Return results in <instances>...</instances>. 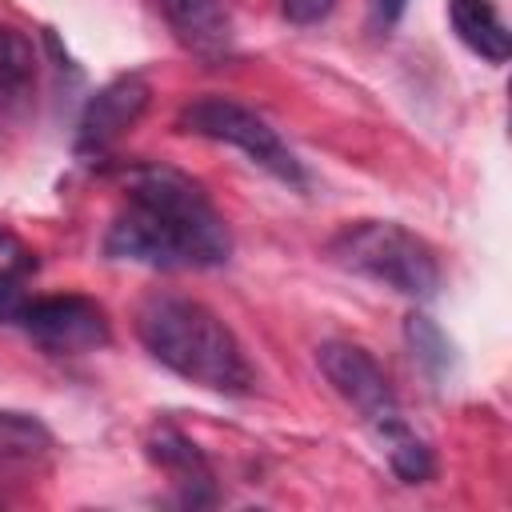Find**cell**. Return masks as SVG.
Returning <instances> with one entry per match:
<instances>
[{
  "label": "cell",
  "instance_id": "cell-1",
  "mask_svg": "<svg viewBox=\"0 0 512 512\" xmlns=\"http://www.w3.org/2000/svg\"><path fill=\"white\" fill-rule=\"evenodd\" d=\"M128 204L104 232V256L160 272L220 268L232 256V232L208 192L172 164L124 168Z\"/></svg>",
  "mask_w": 512,
  "mask_h": 512
},
{
  "label": "cell",
  "instance_id": "cell-2",
  "mask_svg": "<svg viewBox=\"0 0 512 512\" xmlns=\"http://www.w3.org/2000/svg\"><path fill=\"white\" fill-rule=\"evenodd\" d=\"M144 352L176 372L180 380L220 392L248 396L256 388V368L236 340V332L200 300L176 292H152L136 304L132 320Z\"/></svg>",
  "mask_w": 512,
  "mask_h": 512
},
{
  "label": "cell",
  "instance_id": "cell-3",
  "mask_svg": "<svg viewBox=\"0 0 512 512\" xmlns=\"http://www.w3.org/2000/svg\"><path fill=\"white\" fill-rule=\"evenodd\" d=\"M324 256L336 268L408 300H432L444 280L436 248L396 220H348L328 236Z\"/></svg>",
  "mask_w": 512,
  "mask_h": 512
},
{
  "label": "cell",
  "instance_id": "cell-4",
  "mask_svg": "<svg viewBox=\"0 0 512 512\" xmlns=\"http://www.w3.org/2000/svg\"><path fill=\"white\" fill-rule=\"evenodd\" d=\"M176 128L200 140H216L228 148H240L256 168H264L268 176H276L288 188H304L308 172L296 160V152L280 140V132L252 112L248 104L232 100V96H196L176 112Z\"/></svg>",
  "mask_w": 512,
  "mask_h": 512
},
{
  "label": "cell",
  "instance_id": "cell-5",
  "mask_svg": "<svg viewBox=\"0 0 512 512\" xmlns=\"http://www.w3.org/2000/svg\"><path fill=\"white\" fill-rule=\"evenodd\" d=\"M16 324L52 356H84L108 348L112 320L100 300L84 292H56V296H28Z\"/></svg>",
  "mask_w": 512,
  "mask_h": 512
},
{
  "label": "cell",
  "instance_id": "cell-6",
  "mask_svg": "<svg viewBox=\"0 0 512 512\" xmlns=\"http://www.w3.org/2000/svg\"><path fill=\"white\" fill-rule=\"evenodd\" d=\"M316 368L324 372L332 392L368 424V432L404 416L384 368L376 364V356L368 348H360L352 340H328L316 348Z\"/></svg>",
  "mask_w": 512,
  "mask_h": 512
},
{
  "label": "cell",
  "instance_id": "cell-7",
  "mask_svg": "<svg viewBox=\"0 0 512 512\" xmlns=\"http://www.w3.org/2000/svg\"><path fill=\"white\" fill-rule=\"evenodd\" d=\"M152 100V88L140 72H120L96 88L76 120V156H104L124 132L136 128Z\"/></svg>",
  "mask_w": 512,
  "mask_h": 512
},
{
  "label": "cell",
  "instance_id": "cell-8",
  "mask_svg": "<svg viewBox=\"0 0 512 512\" xmlns=\"http://www.w3.org/2000/svg\"><path fill=\"white\" fill-rule=\"evenodd\" d=\"M144 452L148 460L172 480L176 488V500L188 504V508H204V504H216V476H212V464L204 460V452L196 448V440H188L176 424L160 420L152 424L148 440H144Z\"/></svg>",
  "mask_w": 512,
  "mask_h": 512
},
{
  "label": "cell",
  "instance_id": "cell-9",
  "mask_svg": "<svg viewBox=\"0 0 512 512\" xmlns=\"http://www.w3.org/2000/svg\"><path fill=\"white\" fill-rule=\"evenodd\" d=\"M172 36L200 60L220 64L232 56V16L220 0H152Z\"/></svg>",
  "mask_w": 512,
  "mask_h": 512
},
{
  "label": "cell",
  "instance_id": "cell-10",
  "mask_svg": "<svg viewBox=\"0 0 512 512\" xmlns=\"http://www.w3.org/2000/svg\"><path fill=\"white\" fill-rule=\"evenodd\" d=\"M448 20H452L456 40L480 60L504 64L512 56V32L496 0H448Z\"/></svg>",
  "mask_w": 512,
  "mask_h": 512
},
{
  "label": "cell",
  "instance_id": "cell-11",
  "mask_svg": "<svg viewBox=\"0 0 512 512\" xmlns=\"http://www.w3.org/2000/svg\"><path fill=\"white\" fill-rule=\"evenodd\" d=\"M36 72H40V56H36L28 32L0 20V112L4 116L24 112L32 104Z\"/></svg>",
  "mask_w": 512,
  "mask_h": 512
},
{
  "label": "cell",
  "instance_id": "cell-12",
  "mask_svg": "<svg viewBox=\"0 0 512 512\" xmlns=\"http://www.w3.org/2000/svg\"><path fill=\"white\" fill-rule=\"evenodd\" d=\"M372 440L380 444V452H384L388 468L396 472V480H404V484H428L436 476V456H432L428 440L416 436V428L404 416L380 424L372 432Z\"/></svg>",
  "mask_w": 512,
  "mask_h": 512
},
{
  "label": "cell",
  "instance_id": "cell-13",
  "mask_svg": "<svg viewBox=\"0 0 512 512\" xmlns=\"http://www.w3.org/2000/svg\"><path fill=\"white\" fill-rule=\"evenodd\" d=\"M52 456V432L28 416L0 408V468H36Z\"/></svg>",
  "mask_w": 512,
  "mask_h": 512
},
{
  "label": "cell",
  "instance_id": "cell-14",
  "mask_svg": "<svg viewBox=\"0 0 512 512\" xmlns=\"http://www.w3.org/2000/svg\"><path fill=\"white\" fill-rule=\"evenodd\" d=\"M404 340H408L416 364H420L428 376H444V372H448V364H452V344H448V336H444L428 316H420V312L408 316Z\"/></svg>",
  "mask_w": 512,
  "mask_h": 512
},
{
  "label": "cell",
  "instance_id": "cell-15",
  "mask_svg": "<svg viewBox=\"0 0 512 512\" xmlns=\"http://www.w3.org/2000/svg\"><path fill=\"white\" fill-rule=\"evenodd\" d=\"M24 300H28V292H24L20 272L0 268V324H16V316H20Z\"/></svg>",
  "mask_w": 512,
  "mask_h": 512
},
{
  "label": "cell",
  "instance_id": "cell-16",
  "mask_svg": "<svg viewBox=\"0 0 512 512\" xmlns=\"http://www.w3.org/2000/svg\"><path fill=\"white\" fill-rule=\"evenodd\" d=\"M336 8V0H280V12L292 20V24H320L328 20V12Z\"/></svg>",
  "mask_w": 512,
  "mask_h": 512
},
{
  "label": "cell",
  "instance_id": "cell-17",
  "mask_svg": "<svg viewBox=\"0 0 512 512\" xmlns=\"http://www.w3.org/2000/svg\"><path fill=\"white\" fill-rule=\"evenodd\" d=\"M404 8H408V0H372V12H376V20L388 28V24H396L400 16H404Z\"/></svg>",
  "mask_w": 512,
  "mask_h": 512
}]
</instances>
